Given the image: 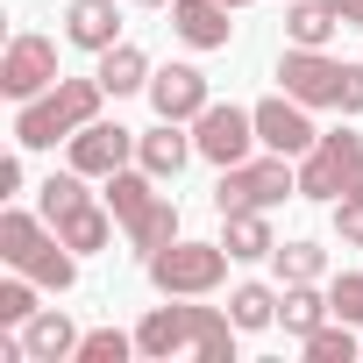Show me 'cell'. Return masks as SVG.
<instances>
[{
  "label": "cell",
  "instance_id": "cell-1",
  "mask_svg": "<svg viewBox=\"0 0 363 363\" xmlns=\"http://www.w3.org/2000/svg\"><path fill=\"white\" fill-rule=\"evenodd\" d=\"M100 100H107L100 72H93V79H57L50 93H36V100L15 107V143H22V150H57V143H72L86 121H100Z\"/></svg>",
  "mask_w": 363,
  "mask_h": 363
},
{
  "label": "cell",
  "instance_id": "cell-2",
  "mask_svg": "<svg viewBox=\"0 0 363 363\" xmlns=\"http://www.w3.org/2000/svg\"><path fill=\"white\" fill-rule=\"evenodd\" d=\"M0 264H8V271H29V278L50 285V292H72V285H79V250H72L57 228H43L36 214H22V207L0 214Z\"/></svg>",
  "mask_w": 363,
  "mask_h": 363
},
{
  "label": "cell",
  "instance_id": "cell-3",
  "mask_svg": "<svg viewBox=\"0 0 363 363\" xmlns=\"http://www.w3.org/2000/svg\"><path fill=\"white\" fill-rule=\"evenodd\" d=\"M278 79H285V93L292 100H306V107H342V114H363V65H342V57H328V50H285L278 57Z\"/></svg>",
  "mask_w": 363,
  "mask_h": 363
},
{
  "label": "cell",
  "instance_id": "cell-4",
  "mask_svg": "<svg viewBox=\"0 0 363 363\" xmlns=\"http://www.w3.org/2000/svg\"><path fill=\"white\" fill-rule=\"evenodd\" d=\"M228 242H164L157 257H143V271H150V285L164 292V299H207V292H221V278H228Z\"/></svg>",
  "mask_w": 363,
  "mask_h": 363
},
{
  "label": "cell",
  "instance_id": "cell-5",
  "mask_svg": "<svg viewBox=\"0 0 363 363\" xmlns=\"http://www.w3.org/2000/svg\"><path fill=\"white\" fill-rule=\"evenodd\" d=\"M349 193H363V135L335 128V135H320V143L299 157V200L335 207V200H349Z\"/></svg>",
  "mask_w": 363,
  "mask_h": 363
},
{
  "label": "cell",
  "instance_id": "cell-6",
  "mask_svg": "<svg viewBox=\"0 0 363 363\" xmlns=\"http://www.w3.org/2000/svg\"><path fill=\"white\" fill-rule=\"evenodd\" d=\"M292 193H299V171H292V157L271 150V157H242V164L221 171L214 207H221V214H242V207H264V214H271V207H285Z\"/></svg>",
  "mask_w": 363,
  "mask_h": 363
},
{
  "label": "cell",
  "instance_id": "cell-7",
  "mask_svg": "<svg viewBox=\"0 0 363 363\" xmlns=\"http://www.w3.org/2000/svg\"><path fill=\"white\" fill-rule=\"evenodd\" d=\"M65 72H57V43L50 36H36V29H22L8 50H0V93H8L15 107L22 100H36V93H50Z\"/></svg>",
  "mask_w": 363,
  "mask_h": 363
},
{
  "label": "cell",
  "instance_id": "cell-8",
  "mask_svg": "<svg viewBox=\"0 0 363 363\" xmlns=\"http://www.w3.org/2000/svg\"><path fill=\"white\" fill-rule=\"evenodd\" d=\"M193 143H200V157H207V164H221V171H228V164H242V157L257 150V114H250V107H235V100H228V107H221V100H207V107H200V121H193Z\"/></svg>",
  "mask_w": 363,
  "mask_h": 363
},
{
  "label": "cell",
  "instance_id": "cell-9",
  "mask_svg": "<svg viewBox=\"0 0 363 363\" xmlns=\"http://www.w3.org/2000/svg\"><path fill=\"white\" fill-rule=\"evenodd\" d=\"M250 114H257V143H264V150H278V157H306V150L320 143L313 107H306V100H292V93H271V100H257Z\"/></svg>",
  "mask_w": 363,
  "mask_h": 363
},
{
  "label": "cell",
  "instance_id": "cell-10",
  "mask_svg": "<svg viewBox=\"0 0 363 363\" xmlns=\"http://www.w3.org/2000/svg\"><path fill=\"white\" fill-rule=\"evenodd\" d=\"M128 157H135V128H121V121H86V128L65 143V164L86 171V178H114Z\"/></svg>",
  "mask_w": 363,
  "mask_h": 363
},
{
  "label": "cell",
  "instance_id": "cell-11",
  "mask_svg": "<svg viewBox=\"0 0 363 363\" xmlns=\"http://www.w3.org/2000/svg\"><path fill=\"white\" fill-rule=\"evenodd\" d=\"M207 100H214V93H207V72H200V65H164V72H150V107H157V121H200Z\"/></svg>",
  "mask_w": 363,
  "mask_h": 363
},
{
  "label": "cell",
  "instance_id": "cell-12",
  "mask_svg": "<svg viewBox=\"0 0 363 363\" xmlns=\"http://www.w3.org/2000/svg\"><path fill=\"white\" fill-rule=\"evenodd\" d=\"M228 15H235L228 0H171V29H178V43H193V50H228V36H235Z\"/></svg>",
  "mask_w": 363,
  "mask_h": 363
},
{
  "label": "cell",
  "instance_id": "cell-13",
  "mask_svg": "<svg viewBox=\"0 0 363 363\" xmlns=\"http://www.w3.org/2000/svg\"><path fill=\"white\" fill-rule=\"evenodd\" d=\"M193 157H200V143L186 135V121H157V128L135 135V164H143L150 178H178Z\"/></svg>",
  "mask_w": 363,
  "mask_h": 363
},
{
  "label": "cell",
  "instance_id": "cell-14",
  "mask_svg": "<svg viewBox=\"0 0 363 363\" xmlns=\"http://www.w3.org/2000/svg\"><path fill=\"white\" fill-rule=\"evenodd\" d=\"M65 43L72 50H114L121 43V8H114V0H72V8H65Z\"/></svg>",
  "mask_w": 363,
  "mask_h": 363
},
{
  "label": "cell",
  "instance_id": "cell-15",
  "mask_svg": "<svg viewBox=\"0 0 363 363\" xmlns=\"http://www.w3.org/2000/svg\"><path fill=\"white\" fill-rule=\"evenodd\" d=\"M15 335H22L29 363H65V356H79V342H86V335L72 328V313H65V306H43V313H36V320H22Z\"/></svg>",
  "mask_w": 363,
  "mask_h": 363
},
{
  "label": "cell",
  "instance_id": "cell-16",
  "mask_svg": "<svg viewBox=\"0 0 363 363\" xmlns=\"http://www.w3.org/2000/svg\"><path fill=\"white\" fill-rule=\"evenodd\" d=\"M135 349L143 356H178V349H193V313L186 306H150L143 313V328H135Z\"/></svg>",
  "mask_w": 363,
  "mask_h": 363
},
{
  "label": "cell",
  "instance_id": "cell-17",
  "mask_svg": "<svg viewBox=\"0 0 363 363\" xmlns=\"http://www.w3.org/2000/svg\"><path fill=\"white\" fill-rule=\"evenodd\" d=\"M100 200L114 207V221H121V228H135V221L157 207V178H150L143 164H121V171L107 178V193H100Z\"/></svg>",
  "mask_w": 363,
  "mask_h": 363
},
{
  "label": "cell",
  "instance_id": "cell-18",
  "mask_svg": "<svg viewBox=\"0 0 363 363\" xmlns=\"http://www.w3.org/2000/svg\"><path fill=\"white\" fill-rule=\"evenodd\" d=\"M221 242H228V257H235V264H257V257H271V250H278V235H271V214H264V207L221 214Z\"/></svg>",
  "mask_w": 363,
  "mask_h": 363
},
{
  "label": "cell",
  "instance_id": "cell-19",
  "mask_svg": "<svg viewBox=\"0 0 363 363\" xmlns=\"http://www.w3.org/2000/svg\"><path fill=\"white\" fill-rule=\"evenodd\" d=\"M50 228H57V235H65L79 257H93V250H107V235H114V207H107V200H86V207L57 214Z\"/></svg>",
  "mask_w": 363,
  "mask_h": 363
},
{
  "label": "cell",
  "instance_id": "cell-20",
  "mask_svg": "<svg viewBox=\"0 0 363 363\" xmlns=\"http://www.w3.org/2000/svg\"><path fill=\"white\" fill-rule=\"evenodd\" d=\"M328 313H335V299L320 292V278H306V285H285V292H278V320H285V335H299V342H306Z\"/></svg>",
  "mask_w": 363,
  "mask_h": 363
},
{
  "label": "cell",
  "instance_id": "cell-21",
  "mask_svg": "<svg viewBox=\"0 0 363 363\" xmlns=\"http://www.w3.org/2000/svg\"><path fill=\"white\" fill-rule=\"evenodd\" d=\"M100 86H107V100L150 93V57H143L135 43H114V50H100Z\"/></svg>",
  "mask_w": 363,
  "mask_h": 363
},
{
  "label": "cell",
  "instance_id": "cell-22",
  "mask_svg": "<svg viewBox=\"0 0 363 363\" xmlns=\"http://www.w3.org/2000/svg\"><path fill=\"white\" fill-rule=\"evenodd\" d=\"M335 8H328V0H285V36L299 43V50H328L335 43Z\"/></svg>",
  "mask_w": 363,
  "mask_h": 363
},
{
  "label": "cell",
  "instance_id": "cell-23",
  "mask_svg": "<svg viewBox=\"0 0 363 363\" xmlns=\"http://www.w3.org/2000/svg\"><path fill=\"white\" fill-rule=\"evenodd\" d=\"M228 313H235V328H242V335H257V328H271V320H278V292L250 278V285H235V292H228Z\"/></svg>",
  "mask_w": 363,
  "mask_h": 363
},
{
  "label": "cell",
  "instance_id": "cell-24",
  "mask_svg": "<svg viewBox=\"0 0 363 363\" xmlns=\"http://www.w3.org/2000/svg\"><path fill=\"white\" fill-rule=\"evenodd\" d=\"M306 356H313V363H356V356H363L356 320H320V328L306 335Z\"/></svg>",
  "mask_w": 363,
  "mask_h": 363
},
{
  "label": "cell",
  "instance_id": "cell-25",
  "mask_svg": "<svg viewBox=\"0 0 363 363\" xmlns=\"http://www.w3.org/2000/svg\"><path fill=\"white\" fill-rule=\"evenodd\" d=\"M128 242H135V250H143V257H157V250H164V242H178V207H171V200H164V193H157V207H150V214H143V221H135V228H128Z\"/></svg>",
  "mask_w": 363,
  "mask_h": 363
},
{
  "label": "cell",
  "instance_id": "cell-26",
  "mask_svg": "<svg viewBox=\"0 0 363 363\" xmlns=\"http://www.w3.org/2000/svg\"><path fill=\"white\" fill-rule=\"evenodd\" d=\"M271 264H278V278H285V285H306V278H320V271H328V250H320V242H278V250H271Z\"/></svg>",
  "mask_w": 363,
  "mask_h": 363
},
{
  "label": "cell",
  "instance_id": "cell-27",
  "mask_svg": "<svg viewBox=\"0 0 363 363\" xmlns=\"http://www.w3.org/2000/svg\"><path fill=\"white\" fill-rule=\"evenodd\" d=\"M86 200H93V193H86V171L65 164V171L43 178V221H57V214H72V207H86Z\"/></svg>",
  "mask_w": 363,
  "mask_h": 363
},
{
  "label": "cell",
  "instance_id": "cell-28",
  "mask_svg": "<svg viewBox=\"0 0 363 363\" xmlns=\"http://www.w3.org/2000/svg\"><path fill=\"white\" fill-rule=\"evenodd\" d=\"M128 356H143V349H135V335H121V328H93V335L79 342V356H72V363H128Z\"/></svg>",
  "mask_w": 363,
  "mask_h": 363
},
{
  "label": "cell",
  "instance_id": "cell-29",
  "mask_svg": "<svg viewBox=\"0 0 363 363\" xmlns=\"http://www.w3.org/2000/svg\"><path fill=\"white\" fill-rule=\"evenodd\" d=\"M43 306H36V278L29 271H15L8 285H0V328H22V320H36Z\"/></svg>",
  "mask_w": 363,
  "mask_h": 363
},
{
  "label": "cell",
  "instance_id": "cell-30",
  "mask_svg": "<svg viewBox=\"0 0 363 363\" xmlns=\"http://www.w3.org/2000/svg\"><path fill=\"white\" fill-rule=\"evenodd\" d=\"M328 299H335V320H356L363 328V271H342L328 285Z\"/></svg>",
  "mask_w": 363,
  "mask_h": 363
},
{
  "label": "cell",
  "instance_id": "cell-31",
  "mask_svg": "<svg viewBox=\"0 0 363 363\" xmlns=\"http://www.w3.org/2000/svg\"><path fill=\"white\" fill-rule=\"evenodd\" d=\"M335 235H342L349 250H363V193H349V200H335Z\"/></svg>",
  "mask_w": 363,
  "mask_h": 363
},
{
  "label": "cell",
  "instance_id": "cell-32",
  "mask_svg": "<svg viewBox=\"0 0 363 363\" xmlns=\"http://www.w3.org/2000/svg\"><path fill=\"white\" fill-rule=\"evenodd\" d=\"M22 193V157H0V200Z\"/></svg>",
  "mask_w": 363,
  "mask_h": 363
},
{
  "label": "cell",
  "instance_id": "cell-33",
  "mask_svg": "<svg viewBox=\"0 0 363 363\" xmlns=\"http://www.w3.org/2000/svg\"><path fill=\"white\" fill-rule=\"evenodd\" d=\"M328 8H335V15H342V22H349V0H328Z\"/></svg>",
  "mask_w": 363,
  "mask_h": 363
},
{
  "label": "cell",
  "instance_id": "cell-34",
  "mask_svg": "<svg viewBox=\"0 0 363 363\" xmlns=\"http://www.w3.org/2000/svg\"><path fill=\"white\" fill-rule=\"evenodd\" d=\"M143 8H171V0H143Z\"/></svg>",
  "mask_w": 363,
  "mask_h": 363
},
{
  "label": "cell",
  "instance_id": "cell-35",
  "mask_svg": "<svg viewBox=\"0 0 363 363\" xmlns=\"http://www.w3.org/2000/svg\"><path fill=\"white\" fill-rule=\"evenodd\" d=\"M228 8H250V0H228Z\"/></svg>",
  "mask_w": 363,
  "mask_h": 363
}]
</instances>
